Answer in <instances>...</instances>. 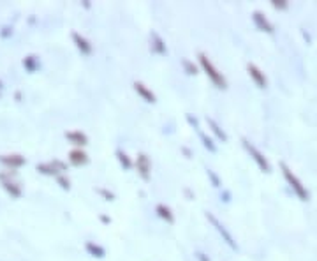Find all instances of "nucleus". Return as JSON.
Masks as SVG:
<instances>
[{"mask_svg":"<svg viewBox=\"0 0 317 261\" xmlns=\"http://www.w3.org/2000/svg\"><path fill=\"white\" fill-rule=\"evenodd\" d=\"M199 62H201V66L204 67V71H206L208 76H210V80L213 81V83H215L219 89H226V80H224L222 74H220L219 71L213 67V64L208 60V57L206 55H199Z\"/></svg>","mask_w":317,"mask_h":261,"instance_id":"f257e3e1","label":"nucleus"},{"mask_svg":"<svg viewBox=\"0 0 317 261\" xmlns=\"http://www.w3.org/2000/svg\"><path fill=\"white\" fill-rule=\"evenodd\" d=\"M280 166H282V173H284L285 180H287L289 184H291V187L294 189V192L299 196V199H301V201H306V199H308V192L305 191L303 184L298 180V178L294 177V175H292V171L287 168V166H285V164H280Z\"/></svg>","mask_w":317,"mask_h":261,"instance_id":"f03ea898","label":"nucleus"},{"mask_svg":"<svg viewBox=\"0 0 317 261\" xmlns=\"http://www.w3.org/2000/svg\"><path fill=\"white\" fill-rule=\"evenodd\" d=\"M243 145H245V148H247L248 152H250V155H252V159H254L255 162H257V166L262 169V171H270V164H268V161L264 159V155L261 154V152L257 150V148L254 147V145H250L248 141H243Z\"/></svg>","mask_w":317,"mask_h":261,"instance_id":"7ed1b4c3","label":"nucleus"},{"mask_svg":"<svg viewBox=\"0 0 317 261\" xmlns=\"http://www.w3.org/2000/svg\"><path fill=\"white\" fill-rule=\"evenodd\" d=\"M0 162H4V164H8V166H13V168H18V166L25 164L27 159L22 157V155L13 154V155H2V157H0Z\"/></svg>","mask_w":317,"mask_h":261,"instance_id":"20e7f679","label":"nucleus"},{"mask_svg":"<svg viewBox=\"0 0 317 261\" xmlns=\"http://www.w3.org/2000/svg\"><path fill=\"white\" fill-rule=\"evenodd\" d=\"M73 39H74V43H76L78 50H80L81 53H85V55H90L92 46L87 43V39H83V37H81L80 34H76V32H73Z\"/></svg>","mask_w":317,"mask_h":261,"instance_id":"39448f33","label":"nucleus"},{"mask_svg":"<svg viewBox=\"0 0 317 261\" xmlns=\"http://www.w3.org/2000/svg\"><path fill=\"white\" fill-rule=\"evenodd\" d=\"M248 74L254 78V81L261 87V89L266 87V78H264V74H261V71H259L255 66H248Z\"/></svg>","mask_w":317,"mask_h":261,"instance_id":"423d86ee","label":"nucleus"},{"mask_svg":"<svg viewBox=\"0 0 317 261\" xmlns=\"http://www.w3.org/2000/svg\"><path fill=\"white\" fill-rule=\"evenodd\" d=\"M208 219H210V221H211V222H213V224H215V226H217V229H219V233H222V235H224V238H226V240H227V243H229V245H231V247H236V243H234L233 236H231V235H229V233H227V231H226V228H224V226H222V224H219V221H217L215 217L211 215V213H208Z\"/></svg>","mask_w":317,"mask_h":261,"instance_id":"0eeeda50","label":"nucleus"},{"mask_svg":"<svg viewBox=\"0 0 317 261\" xmlns=\"http://www.w3.org/2000/svg\"><path fill=\"white\" fill-rule=\"evenodd\" d=\"M66 138L74 145H87V136L80 131H73V133H66Z\"/></svg>","mask_w":317,"mask_h":261,"instance_id":"6e6552de","label":"nucleus"},{"mask_svg":"<svg viewBox=\"0 0 317 261\" xmlns=\"http://www.w3.org/2000/svg\"><path fill=\"white\" fill-rule=\"evenodd\" d=\"M69 161L73 162L74 166H80V164H85V162H88V157L85 152L81 150H73L69 154Z\"/></svg>","mask_w":317,"mask_h":261,"instance_id":"1a4fd4ad","label":"nucleus"},{"mask_svg":"<svg viewBox=\"0 0 317 261\" xmlns=\"http://www.w3.org/2000/svg\"><path fill=\"white\" fill-rule=\"evenodd\" d=\"M138 169H139V173H141V177L145 178V180H148L150 162H148V157H146V155H139V159H138Z\"/></svg>","mask_w":317,"mask_h":261,"instance_id":"9d476101","label":"nucleus"},{"mask_svg":"<svg viewBox=\"0 0 317 261\" xmlns=\"http://www.w3.org/2000/svg\"><path fill=\"white\" fill-rule=\"evenodd\" d=\"M134 89H136V92H139L143 97H145L146 103H155V96H153V94L150 92L143 83H134Z\"/></svg>","mask_w":317,"mask_h":261,"instance_id":"9b49d317","label":"nucleus"},{"mask_svg":"<svg viewBox=\"0 0 317 261\" xmlns=\"http://www.w3.org/2000/svg\"><path fill=\"white\" fill-rule=\"evenodd\" d=\"M254 22L259 25V29L266 30V32H273V25H271V23H268V20L262 18L259 13H254Z\"/></svg>","mask_w":317,"mask_h":261,"instance_id":"f8f14e48","label":"nucleus"},{"mask_svg":"<svg viewBox=\"0 0 317 261\" xmlns=\"http://www.w3.org/2000/svg\"><path fill=\"white\" fill-rule=\"evenodd\" d=\"M157 213H159V217H162V219H166V221H168L169 224H171V222H175V217H173L171 210H169L168 206L159 205V206H157Z\"/></svg>","mask_w":317,"mask_h":261,"instance_id":"ddd939ff","label":"nucleus"},{"mask_svg":"<svg viewBox=\"0 0 317 261\" xmlns=\"http://www.w3.org/2000/svg\"><path fill=\"white\" fill-rule=\"evenodd\" d=\"M4 189L9 192L11 196H15V198H20L22 196V187L20 185H16V184H13V182H4Z\"/></svg>","mask_w":317,"mask_h":261,"instance_id":"4468645a","label":"nucleus"},{"mask_svg":"<svg viewBox=\"0 0 317 261\" xmlns=\"http://www.w3.org/2000/svg\"><path fill=\"white\" fill-rule=\"evenodd\" d=\"M23 66L27 67V69L30 71V73H34V71H36V67L39 66V60H37V57H27L25 60H23Z\"/></svg>","mask_w":317,"mask_h":261,"instance_id":"2eb2a0df","label":"nucleus"},{"mask_svg":"<svg viewBox=\"0 0 317 261\" xmlns=\"http://www.w3.org/2000/svg\"><path fill=\"white\" fill-rule=\"evenodd\" d=\"M37 171L44 173V175H57V169H55V164L51 162V164H39L37 166Z\"/></svg>","mask_w":317,"mask_h":261,"instance_id":"dca6fc26","label":"nucleus"},{"mask_svg":"<svg viewBox=\"0 0 317 261\" xmlns=\"http://www.w3.org/2000/svg\"><path fill=\"white\" fill-rule=\"evenodd\" d=\"M87 250L90 254H94V256H97V257H102L104 256V249L102 247H99V245H94L92 242H88L87 243Z\"/></svg>","mask_w":317,"mask_h":261,"instance_id":"f3484780","label":"nucleus"},{"mask_svg":"<svg viewBox=\"0 0 317 261\" xmlns=\"http://www.w3.org/2000/svg\"><path fill=\"white\" fill-rule=\"evenodd\" d=\"M208 124H210V125H211V127H213V133H217V134H219V138H222V140H224V141H226V140H227V136H226V134H224V133H222V131H220V129H219V125H217V124H215V122L211 120V118H208Z\"/></svg>","mask_w":317,"mask_h":261,"instance_id":"a211bd4d","label":"nucleus"},{"mask_svg":"<svg viewBox=\"0 0 317 261\" xmlns=\"http://www.w3.org/2000/svg\"><path fill=\"white\" fill-rule=\"evenodd\" d=\"M118 159H120V162L125 166V169L131 168V161L127 159V154H124V152H118Z\"/></svg>","mask_w":317,"mask_h":261,"instance_id":"6ab92c4d","label":"nucleus"},{"mask_svg":"<svg viewBox=\"0 0 317 261\" xmlns=\"http://www.w3.org/2000/svg\"><path fill=\"white\" fill-rule=\"evenodd\" d=\"M57 180H59V184L62 185V189H69V187H71V182H69V180H66L64 177H59Z\"/></svg>","mask_w":317,"mask_h":261,"instance_id":"aec40b11","label":"nucleus"},{"mask_svg":"<svg viewBox=\"0 0 317 261\" xmlns=\"http://www.w3.org/2000/svg\"><path fill=\"white\" fill-rule=\"evenodd\" d=\"M0 89H2V81H0Z\"/></svg>","mask_w":317,"mask_h":261,"instance_id":"412c9836","label":"nucleus"}]
</instances>
